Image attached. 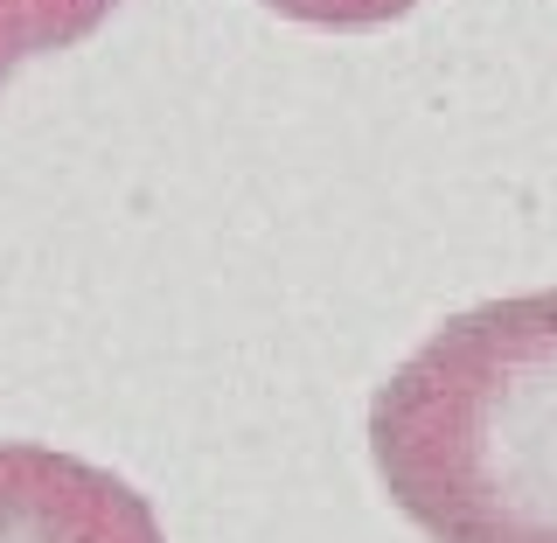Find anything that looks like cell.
I'll list each match as a JSON object with an SVG mask.
<instances>
[{
    "label": "cell",
    "mask_w": 557,
    "mask_h": 543,
    "mask_svg": "<svg viewBox=\"0 0 557 543\" xmlns=\"http://www.w3.org/2000/svg\"><path fill=\"white\" fill-rule=\"evenodd\" d=\"M272 14H286V22L300 28H383V22H405L418 0H265Z\"/></svg>",
    "instance_id": "277c9868"
},
{
    "label": "cell",
    "mask_w": 557,
    "mask_h": 543,
    "mask_svg": "<svg viewBox=\"0 0 557 543\" xmlns=\"http://www.w3.org/2000/svg\"><path fill=\"white\" fill-rule=\"evenodd\" d=\"M126 0H0V84L35 57L77 49L84 35H98Z\"/></svg>",
    "instance_id": "3957f363"
},
{
    "label": "cell",
    "mask_w": 557,
    "mask_h": 543,
    "mask_svg": "<svg viewBox=\"0 0 557 543\" xmlns=\"http://www.w3.org/2000/svg\"><path fill=\"white\" fill-rule=\"evenodd\" d=\"M370 460L432 543H557V286L432 328L376 383Z\"/></svg>",
    "instance_id": "6da1fadb"
},
{
    "label": "cell",
    "mask_w": 557,
    "mask_h": 543,
    "mask_svg": "<svg viewBox=\"0 0 557 543\" xmlns=\"http://www.w3.org/2000/svg\"><path fill=\"white\" fill-rule=\"evenodd\" d=\"M0 543H168L133 481L42 440H0Z\"/></svg>",
    "instance_id": "7a4b0ae2"
}]
</instances>
